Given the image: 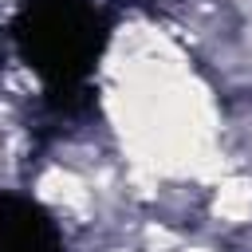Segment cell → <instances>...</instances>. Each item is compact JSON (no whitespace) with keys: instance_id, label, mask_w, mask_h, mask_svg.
<instances>
[{"instance_id":"obj_1","label":"cell","mask_w":252,"mask_h":252,"mask_svg":"<svg viewBox=\"0 0 252 252\" xmlns=\"http://www.w3.org/2000/svg\"><path fill=\"white\" fill-rule=\"evenodd\" d=\"M16 39L55 94H75L98 51V16L83 0H32L16 24Z\"/></svg>"},{"instance_id":"obj_2","label":"cell","mask_w":252,"mask_h":252,"mask_svg":"<svg viewBox=\"0 0 252 252\" xmlns=\"http://www.w3.org/2000/svg\"><path fill=\"white\" fill-rule=\"evenodd\" d=\"M0 252H55L51 224L39 217V209L0 197Z\"/></svg>"}]
</instances>
